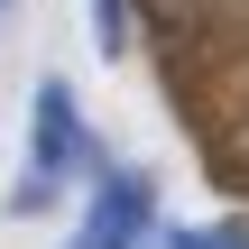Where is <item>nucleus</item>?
<instances>
[{
    "mask_svg": "<svg viewBox=\"0 0 249 249\" xmlns=\"http://www.w3.org/2000/svg\"><path fill=\"white\" fill-rule=\"evenodd\" d=\"M74 166H83V120H74L65 74H46L37 83V111H28V185H18V213H37Z\"/></svg>",
    "mask_w": 249,
    "mask_h": 249,
    "instance_id": "f257e3e1",
    "label": "nucleus"
},
{
    "mask_svg": "<svg viewBox=\"0 0 249 249\" xmlns=\"http://www.w3.org/2000/svg\"><path fill=\"white\" fill-rule=\"evenodd\" d=\"M148 213H157V194H148V176H102L65 249H139V240H148Z\"/></svg>",
    "mask_w": 249,
    "mask_h": 249,
    "instance_id": "f03ea898",
    "label": "nucleus"
},
{
    "mask_svg": "<svg viewBox=\"0 0 249 249\" xmlns=\"http://www.w3.org/2000/svg\"><path fill=\"white\" fill-rule=\"evenodd\" d=\"M92 37L102 55H129V0H92Z\"/></svg>",
    "mask_w": 249,
    "mask_h": 249,
    "instance_id": "7ed1b4c3",
    "label": "nucleus"
},
{
    "mask_svg": "<svg viewBox=\"0 0 249 249\" xmlns=\"http://www.w3.org/2000/svg\"><path fill=\"white\" fill-rule=\"evenodd\" d=\"M166 249H249V222H222V231H176Z\"/></svg>",
    "mask_w": 249,
    "mask_h": 249,
    "instance_id": "20e7f679",
    "label": "nucleus"
},
{
    "mask_svg": "<svg viewBox=\"0 0 249 249\" xmlns=\"http://www.w3.org/2000/svg\"><path fill=\"white\" fill-rule=\"evenodd\" d=\"M0 9H18V0H0Z\"/></svg>",
    "mask_w": 249,
    "mask_h": 249,
    "instance_id": "39448f33",
    "label": "nucleus"
}]
</instances>
